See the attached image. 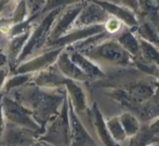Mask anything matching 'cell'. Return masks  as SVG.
Masks as SVG:
<instances>
[{
  "instance_id": "cell-6",
  "label": "cell",
  "mask_w": 159,
  "mask_h": 146,
  "mask_svg": "<svg viewBox=\"0 0 159 146\" xmlns=\"http://www.w3.org/2000/svg\"><path fill=\"white\" fill-rule=\"evenodd\" d=\"M68 101V100H67ZM68 117L70 125V146H96V143L78 118L68 102Z\"/></svg>"
},
{
  "instance_id": "cell-12",
  "label": "cell",
  "mask_w": 159,
  "mask_h": 146,
  "mask_svg": "<svg viewBox=\"0 0 159 146\" xmlns=\"http://www.w3.org/2000/svg\"><path fill=\"white\" fill-rule=\"evenodd\" d=\"M11 75V68L8 64H0V92L3 89L7 79Z\"/></svg>"
},
{
  "instance_id": "cell-5",
  "label": "cell",
  "mask_w": 159,
  "mask_h": 146,
  "mask_svg": "<svg viewBox=\"0 0 159 146\" xmlns=\"http://www.w3.org/2000/svg\"><path fill=\"white\" fill-rule=\"evenodd\" d=\"M38 136L39 133L36 131L6 123L0 138V146H37L41 144Z\"/></svg>"
},
{
  "instance_id": "cell-10",
  "label": "cell",
  "mask_w": 159,
  "mask_h": 146,
  "mask_svg": "<svg viewBox=\"0 0 159 146\" xmlns=\"http://www.w3.org/2000/svg\"><path fill=\"white\" fill-rule=\"evenodd\" d=\"M119 120L122 128H124L127 138L134 136L139 132V130H140V122H139L138 118L134 117L132 114L130 113L124 114V115L119 117Z\"/></svg>"
},
{
  "instance_id": "cell-2",
  "label": "cell",
  "mask_w": 159,
  "mask_h": 146,
  "mask_svg": "<svg viewBox=\"0 0 159 146\" xmlns=\"http://www.w3.org/2000/svg\"><path fill=\"white\" fill-rule=\"evenodd\" d=\"M38 140L49 146H70V125L67 98L60 111L44 125Z\"/></svg>"
},
{
  "instance_id": "cell-14",
  "label": "cell",
  "mask_w": 159,
  "mask_h": 146,
  "mask_svg": "<svg viewBox=\"0 0 159 146\" xmlns=\"http://www.w3.org/2000/svg\"><path fill=\"white\" fill-rule=\"evenodd\" d=\"M3 93L0 92V138H1L2 133L4 131V128H6V120H4L3 117V112H2V106H1V98Z\"/></svg>"
},
{
  "instance_id": "cell-13",
  "label": "cell",
  "mask_w": 159,
  "mask_h": 146,
  "mask_svg": "<svg viewBox=\"0 0 159 146\" xmlns=\"http://www.w3.org/2000/svg\"><path fill=\"white\" fill-rule=\"evenodd\" d=\"M120 26H121V24H120V22L118 21L117 19H109L108 21L106 22V24H105L106 30L111 34L117 33L120 29Z\"/></svg>"
},
{
  "instance_id": "cell-7",
  "label": "cell",
  "mask_w": 159,
  "mask_h": 146,
  "mask_svg": "<svg viewBox=\"0 0 159 146\" xmlns=\"http://www.w3.org/2000/svg\"><path fill=\"white\" fill-rule=\"evenodd\" d=\"M84 54L90 57L89 60L91 61L103 60L111 63H126L129 61L127 53L117 43H113V42L105 43L95 49H92Z\"/></svg>"
},
{
  "instance_id": "cell-4",
  "label": "cell",
  "mask_w": 159,
  "mask_h": 146,
  "mask_svg": "<svg viewBox=\"0 0 159 146\" xmlns=\"http://www.w3.org/2000/svg\"><path fill=\"white\" fill-rule=\"evenodd\" d=\"M64 50V48H55L51 50H46L37 55L27 58L24 62L20 63L15 71L11 74H35L40 71L48 68L54 65L59 55Z\"/></svg>"
},
{
  "instance_id": "cell-1",
  "label": "cell",
  "mask_w": 159,
  "mask_h": 146,
  "mask_svg": "<svg viewBox=\"0 0 159 146\" xmlns=\"http://www.w3.org/2000/svg\"><path fill=\"white\" fill-rule=\"evenodd\" d=\"M60 90L46 89L28 82V84L13 90L7 95L14 98L27 109L36 122L43 129L44 125L60 111L66 98Z\"/></svg>"
},
{
  "instance_id": "cell-9",
  "label": "cell",
  "mask_w": 159,
  "mask_h": 146,
  "mask_svg": "<svg viewBox=\"0 0 159 146\" xmlns=\"http://www.w3.org/2000/svg\"><path fill=\"white\" fill-rule=\"evenodd\" d=\"M91 125L94 127L95 134L104 146H120L111 138V133L106 127V123L103 120V117L100 114L98 109L96 108V106H94V109H93V120L91 119Z\"/></svg>"
},
{
  "instance_id": "cell-8",
  "label": "cell",
  "mask_w": 159,
  "mask_h": 146,
  "mask_svg": "<svg viewBox=\"0 0 159 146\" xmlns=\"http://www.w3.org/2000/svg\"><path fill=\"white\" fill-rule=\"evenodd\" d=\"M54 65L66 79H70L74 81H87L89 79L88 76L70 60L67 51L65 50L61 52Z\"/></svg>"
},
{
  "instance_id": "cell-11",
  "label": "cell",
  "mask_w": 159,
  "mask_h": 146,
  "mask_svg": "<svg viewBox=\"0 0 159 146\" xmlns=\"http://www.w3.org/2000/svg\"><path fill=\"white\" fill-rule=\"evenodd\" d=\"M106 127L108 129L109 133H111V138L116 141V142H122L127 139V135L125 133V130L122 128L121 123H120V120L118 117H115V118L109 119L108 121H106Z\"/></svg>"
},
{
  "instance_id": "cell-15",
  "label": "cell",
  "mask_w": 159,
  "mask_h": 146,
  "mask_svg": "<svg viewBox=\"0 0 159 146\" xmlns=\"http://www.w3.org/2000/svg\"><path fill=\"white\" fill-rule=\"evenodd\" d=\"M146 146H156V145H154V144H152V143H151V144H148V145H146Z\"/></svg>"
},
{
  "instance_id": "cell-3",
  "label": "cell",
  "mask_w": 159,
  "mask_h": 146,
  "mask_svg": "<svg viewBox=\"0 0 159 146\" xmlns=\"http://www.w3.org/2000/svg\"><path fill=\"white\" fill-rule=\"evenodd\" d=\"M1 106L6 123L33 130V131L38 132L39 135L41 134L43 129L36 122V120L33 118L30 112L26 108H24L14 98L7 95V94H3L1 98Z\"/></svg>"
}]
</instances>
